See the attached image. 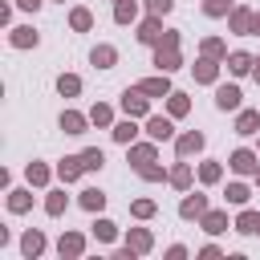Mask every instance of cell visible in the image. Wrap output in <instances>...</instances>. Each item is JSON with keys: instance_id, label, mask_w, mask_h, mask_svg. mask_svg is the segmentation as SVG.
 I'll return each mask as SVG.
<instances>
[{"instance_id": "cell-1", "label": "cell", "mask_w": 260, "mask_h": 260, "mask_svg": "<svg viewBox=\"0 0 260 260\" xmlns=\"http://www.w3.org/2000/svg\"><path fill=\"white\" fill-rule=\"evenodd\" d=\"M122 110H126V118H150V98L134 85V89L122 93Z\"/></svg>"}, {"instance_id": "cell-2", "label": "cell", "mask_w": 260, "mask_h": 260, "mask_svg": "<svg viewBox=\"0 0 260 260\" xmlns=\"http://www.w3.org/2000/svg\"><path fill=\"white\" fill-rule=\"evenodd\" d=\"M179 65H183L179 45H154V69H158V73H175Z\"/></svg>"}, {"instance_id": "cell-3", "label": "cell", "mask_w": 260, "mask_h": 260, "mask_svg": "<svg viewBox=\"0 0 260 260\" xmlns=\"http://www.w3.org/2000/svg\"><path fill=\"white\" fill-rule=\"evenodd\" d=\"M228 167H232L236 175H256V171H260V158H256V154H252L248 146H240V150H232Z\"/></svg>"}, {"instance_id": "cell-4", "label": "cell", "mask_w": 260, "mask_h": 260, "mask_svg": "<svg viewBox=\"0 0 260 260\" xmlns=\"http://www.w3.org/2000/svg\"><path fill=\"white\" fill-rule=\"evenodd\" d=\"M162 32H167V28H162V16H154V12L138 24V41H142V45H158V41H162Z\"/></svg>"}, {"instance_id": "cell-5", "label": "cell", "mask_w": 260, "mask_h": 260, "mask_svg": "<svg viewBox=\"0 0 260 260\" xmlns=\"http://www.w3.org/2000/svg\"><path fill=\"white\" fill-rule=\"evenodd\" d=\"M146 134H150L154 142H167V138H175V122L162 118V114H150V118H146Z\"/></svg>"}, {"instance_id": "cell-6", "label": "cell", "mask_w": 260, "mask_h": 260, "mask_svg": "<svg viewBox=\"0 0 260 260\" xmlns=\"http://www.w3.org/2000/svg\"><path fill=\"white\" fill-rule=\"evenodd\" d=\"M138 89H142L146 98H167V93H171V77H167V73H154V77H142V81H138Z\"/></svg>"}, {"instance_id": "cell-7", "label": "cell", "mask_w": 260, "mask_h": 260, "mask_svg": "<svg viewBox=\"0 0 260 260\" xmlns=\"http://www.w3.org/2000/svg\"><path fill=\"white\" fill-rule=\"evenodd\" d=\"M240 102H244V93H240V85H215V106L228 114V110H240Z\"/></svg>"}, {"instance_id": "cell-8", "label": "cell", "mask_w": 260, "mask_h": 260, "mask_svg": "<svg viewBox=\"0 0 260 260\" xmlns=\"http://www.w3.org/2000/svg\"><path fill=\"white\" fill-rule=\"evenodd\" d=\"M175 150H179V158H191V154H199V150H203V134H199V130H187V134H179V138H175Z\"/></svg>"}, {"instance_id": "cell-9", "label": "cell", "mask_w": 260, "mask_h": 260, "mask_svg": "<svg viewBox=\"0 0 260 260\" xmlns=\"http://www.w3.org/2000/svg\"><path fill=\"white\" fill-rule=\"evenodd\" d=\"M57 252H61V256H69V260H73V256H81V252H85V236H81V232H65V236L57 240Z\"/></svg>"}, {"instance_id": "cell-10", "label": "cell", "mask_w": 260, "mask_h": 260, "mask_svg": "<svg viewBox=\"0 0 260 260\" xmlns=\"http://www.w3.org/2000/svg\"><path fill=\"white\" fill-rule=\"evenodd\" d=\"M203 211H207V195H187L179 203V215L183 219H203Z\"/></svg>"}, {"instance_id": "cell-11", "label": "cell", "mask_w": 260, "mask_h": 260, "mask_svg": "<svg viewBox=\"0 0 260 260\" xmlns=\"http://www.w3.org/2000/svg\"><path fill=\"white\" fill-rule=\"evenodd\" d=\"M191 69H195V81H203V85H211V81L219 77V61H215V57H203V61H195Z\"/></svg>"}, {"instance_id": "cell-12", "label": "cell", "mask_w": 260, "mask_h": 260, "mask_svg": "<svg viewBox=\"0 0 260 260\" xmlns=\"http://www.w3.org/2000/svg\"><path fill=\"white\" fill-rule=\"evenodd\" d=\"M81 171H85L81 154H69V158H61V162H57V175H61V183H73V179H77Z\"/></svg>"}, {"instance_id": "cell-13", "label": "cell", "mask_w": 260, "mask_h": 260, "mask_svg": "<svg viewBox=\"0 0 260 260\" xmlns=\"http://www.w3.org/2000/svg\"><path fill=\"white\" fill-rule=\"evenodd\" d=\"M236 232H240V236H256V232H260V211L244 207V211L236 215Z\"/></svg>"}, {"instance_id": "cell-14", "label": "cell", "mask_w": 260, "mask_h": 260, "mask_svg": "<svg viewBox=\"0 0 260 260\" xmlns=\"http://www.w3.org/2000/svg\"><path fill=\"white\" fill-rule=\"evenodd\" d=\"M228 24H232V32H236V37H248V32H252V12H248V8H232Z\"/></svg>"}, {"instance_id": "cell-15", "label": "cell", "mask_w": 260, "mask_h": 260, "mask_svg": "<svg viewBox=\"0 0 260 260\" xmlns=\"http://www.w3.org/2000/svg\"><path fill=\"white\" fill-rule=\"evenodd\" d=\"M89 61H93L98 69H114V65H118V49H114V45H98V49L89 53Z\"/></svg>"}, {"instance_id": "cell-16", "label": "cell", "mask_w": 260, "mask_h": 260, "mask_svg": "<svg viewBox=\"0 0 260 260\" xmlns=\"http://www.w3.org/2000/svg\"><path fill=\"white\" fill-rule=\"evenodd\" d=\"M85 126H89L85 114H77V110H65V114H61V130H65V134H85Z\"/></svg>"}, {"instance_id": "cell-17", "label": "cell", "mask_w": 260, "mask_h": 260, "mask_svg": "<svg viewBox=\"0 0 260 260\" xmlns=\"http://www.w3.org/2000/svg\"><path fill=\"white\" fill-rule=\"evenodd\" d=\"M126 244H130V248H134L138 256L154 248V240H150V232H146V228H130V232H126Z\"/></svg>"}, {"instance_id": "cell-18", "label": "cell", "mask_w": 260, "mask_h": 260, "mask_svg": "<svg viewBox=\"0 0 260 260\" xmlns=\"http://www.w3.org/2000/svg\"><path fill=\"white\" fill-rule=\"evenodd\" d=\"M77 203H81V207H85V211H93V215H98V211H102V207H106V191H98V187H85V191H81V199H77Z\"/></svg>"}, {"instance_id": "cell-19", "label": "cell", "mask_w": 260, "mask_h": 260, "mask_svg": "<svg viewBox=\"0 0 260 260\" xmlns=\"http://www.w3.org/2000/svg\"><path fill=\"white\" fill-rule=\"evenodd\" d=\"M20 252H24L28 260L41 256V252H45V236H41V232H24V236H20Z\"/></svg>"}, {"instance_id": "cell-20", "label": "cell", "mask_w": 260, "mask_h": 260, "mask_svg": "<svg viewBox=\"0 0 260 260\" xmlns=\"http://www.w3.org/2000/svg\"><path fill=\"white\" fill-rule=\"evenodd\" d=\"M8 41H12L16 49H32V45H37L41 37L32 32V24H20V28H12V37H8Z\"/></svg>"}, {"instance_id": "cell-21", "label": "cell", "mask_w": 260, "mask_h": 260, "mask_svg": "<svg viewBox=\"0 0 260 260\" xmlns=\"http://www.w3.org/2000/svg\"><path fill=\"white\" fill-rule=\"evenodd\" d=\"M260 130V114L256 110H240V118H236V134H256Z\"/></svg>"}, {"instance_id": "cell-22", "label": "cell", "mask_w": 260, "mask_h": 260, "mask_svg": "<svg viewBox=\"0 0 260 260\" xmlns=\"http://www.w3.org/2000/svg\"><path fill=\"white\" fill-rule=\"evenodd\" d=\"M130 162H134V167H146V162H154V138H150V142H138V146H130Z\"/></svg>"}, {"instance_id": "cell-23", "label": "cell", "mask_w": 260, "mask_h": 260, "mask_svg": "<svg viewBox=\"0 0 260 260\" xmlns=\"http://www.w3.org/2000/svg\"><path fill=\"white\" fill-rule=\"evenodd\" d=\"M203 232H211V236L228 232V211H203Z\"/></svg>"}, {"instance_id": "cell-24", "label": "cell", "mask_w": 260, "mask_h": 260, "mask_svg": "<svg viewBox=\"0 0 260 260\" xmlns=\"http://www.w3.org/2000/svg\"><path fill=\"white\" fill-rule=\"evenodd\" d=\"M223 65H228V69H232L236 77H244V73H252V65H256V61H252L248 53H232V57H228Z\"/></svg>"}, {"instance_id": "cell-25", "label": "cell", "mask_w": 260, "mask_h": 260, "mask_svg": "<svg viewBox=\"0 0 260 260\" xmlns=\"http://www.w3.org/2000/svg\"><path fill=\"white\" fill-rule=\"evenodd\" d=\"M167 110H171V118H183V114L191 110V98H187V93H175V89H171V93H167Z\"/></svg>"}, {"instance_id": "cell-26", "label": "cell", "mask_w": 260, "mask_h": 260, "mask_svg": "<svg viewBox=\"0 0 260 260\" xmlns=\"http://www.w3.org/2000/svg\"><path fill=\"white\" fill-rule=\"evenodd\" d=\"M110 134H114V142H134L138 126H134V118H126V122H114V126H110Z\"/></svg>"}, {"instance_id": "cell-27", "label": "cell", "mask_w": 260, "mask_h": 260, "mask_svg": "<svg viewBox=\"0 0 260 260\" xmlns=\"http://www.w3.org/2000/svg\"><path fill=\"white\" fill-rule=\"evenodd\" d=\"M167 183H171V187H179V191H187V187H191V162H179V167L167 175Z\"/></svg>"}, {"instance_id": "cell-28", "label": "cell", "mask_w": 260, "mask_h": 260, "mask_svg": "<svg viewBox=\"0 0 260 260\" xmlns=\"http://www.w3.org/2000/svg\"><path fill=\"white\" fill-rule=\"evenodd\" d=\"M69 24H73L77 32H89V28H93V12H89V8H73V12H69Z\"/></svg>"}, {"instance_id": "cell-29", "label": "cell", "mask_w": 260, "mask_h": 260, "mask_svg": "<svg viewBox=\"0 0 260 260\" xmlns=\"http://www.w3.org/2000/svg\"><path fill=\"white\" fill-rule=\"evenodd\" d=\"M57 89H61V98H77V93H81V77L61 73V77H57Z\"/></svg>"}, {"instance_id": "cell-30", "label": "cell", "mask_w": 260, "mask_h": 260, "mask_svg": "<svg viewBox=\"0 0 260 260\" xmlns=\"http://www.w3.org/2000/svg\"><path fill=\"white\" fill-rule=\"evenodd\" d=\"M93 236H98L102 244H110V240H118V223H114V219H102V215H98V223H93Z\"/></svg>"}, {"instance_id": "cell-31", "label": "cell", "mask_w": 260, "mask_h": 260, "mask_svg": "<svg viewBox=\"0 0 260 260\" xmlns=\"http://www.w3.org/2000/svg\"><path fill=\"white\" fill-rule=\"evenodd\" d=\"M134 16H138V4H134V0H118V4H114V20H118V24H130Z\"/></svg>"}, {"instance_id": "cell-32", "label": "cell", "mask_w": 260, "mask_h": 260, "mask_svg": "<svg viewBox=\"0 0 260 260\" xmlns=\"http://www.w3.org/2000/svg\"><path fill=\"white\" fill-rule=\"evenodd\" d=\"M89 122H93V126H114V110H110L106 102H98V106L89 110Z\"/></svg>"}, {"instance_id": "cell-33", "label": "cell", "mask_w": 260, "mask_h": 260, "mask_svg": "<svg viewBox=\"0 0 260 260\" xmlns=\"http://www.w3.org/2000/svg\"><path fill=\"white\" fill-rule=\"evenodd\" d=\"M248 195H252V191H248L244 183H228V191H223V199H228V203H236V207H244V203H248Z\"/></svg>"}, {"instance_id": "cell-34", "label": "cell", "mask_w": 260, "mask_h": 260, "mask_svg": "<svg viewBox=\"0 0 260 260\" xmlns=\"http://www.w3.org/2000/svg\"><path fill=\"white\" fill-rule=\"evenodd\" d=\"M65 207H69L65 191H49V199H45V211H49V215H65Z\"/></svg>"}, {"instance_id": "cell-35", "label": "cell", "mask_w": 260, "mask_h": 260, "mask_svg": "<svg viewBox=\"0 0 260 260\" xmlns=\"http://www.w3.org/2000/svg\"><path fill=\"white\" fill-rule=\"evenodd\" d=\"M203 57H215L219 61V57H228V45L219 37H203Z\"/></svg>"}, {"instance_id": "cell-36", "label": "cell", "mask_w": 260, "mask_h": 260, "mask_svg": "<svg viewBox=\"0 0 260 260\" xmlns=\"http://www.w3.org/2000/svg\"><path fill=\"white\" fill-rule=\"evenodd\" d=\"M81 162H85V171H102L106 167V154L98 146H89V150H81Z\"/></svg>"}, {"instance_id": "cell-37", "label": "cell", "mask_w": 260, "mask_h": 260, "mask_svg": "<svg viewBox=\"0 0 260 260\" xmlns=\"http://www.w3.org/2000/svg\"><path fill=\"white\" fill-rule=\"evenodd\" d=\"M24 175H28V183H32V187H45V183H49V167H45V162H28V171H24Z\"/></svg>"}, {"instance_id": "cell-38", "label": "cell", "mask_w": 260, "mask_h": 260, "mask_svg": "<svg viewBox=\"0 0 260 260\" xmlns=\"http://www.w3.org/2000/svg\"><path fill=\"white\" fill-rule=\"evenodd\" d=\"M232 8H236L232 0H203V12L207 16H232Z\"/></svg>"}, {"instance_id": "cell-39", "label": "cell", "mask_w": 260, "mask_h": 260, "mask_svg": "<svg viewBox=\"0 0 260 260\" xmlns=\"http://www.w3.org/2000/svg\"><path fill=\"white\" fill-rule=\"evenodd\" d=\"M8 207H12V211H28V207H32V195H28V191H8Z\"/></svg>"}, {"instance_id": "cell-40", "label": "cell", "mask_w": 260, "mask_h": 260, "mask_svg": "<svg viewBox=\"0 0 260 260\" xmlns=\"http://www.w3.org/2000/svg\"><path fill=\"white\" fill-rule=\"evenodd\" d=\"M199 179H203V183H219V179H223V167H219V162H203V167H199Z\"/></svg>"}, {"instance_id": "cell-41", "label": "cell", "mask_w": 260, "mask_h": 260, "mask_svg": "<svg viewBox=\"0 0 260 260\" xmlns=\"http://www.w3.org/2000/svg\"><path fill=\"white\" fill-rule=\"evenodd\" d=\"M130 211H134V219H150V215H154V203H150V199H134Z\"/></svg>"}, {"instance_id": "cell-42", "label": "cell", "mask_w": 260, "mask_h": 260, "mask_svg": "<svg viewBox=\"0 0 260 260\" xmlns=\"http://www.w3.org/2000/svg\"><path fill=\"white\" fill-rule=\"evenodd\" d=\"M138 175H142L146 183H158V179H167V175H162V167H154V162H146V167H138Z\"/></svg>"}, {"instance_id": "cell-43", "label": "cell", "mask_w": 260, "mask_h": 260, "mask_svg": "<svg viewBox=\"0 0 260 260\" xmlns=\"http://www.w3.org/2000/svg\"><path fill=\"white\" fill-rule=\"evenodd\" d=\"M146 8H150L154 16H167V12L175 8V0H146Z\"/></svg>"}, {"instance_id": "cell-44", "label": "cell", "mask_w": 260, "mask_h": 260, "mask_svg": "<svg viewBox=\"0 0 260 260\" xmlns=\"http://www.w3.org/2000/svg\"><path fill=\"white\" fill-rule=\"evenodd\" d=\"M183 256H187L183 244H171V248H167V260H183Z\"/></svg>"}, {"instance_id": "cell-45", "label": "cell", "mask_w": 260, "mask_h": 260, "mask_svg": "<svg viewBox=\"0 0 260 260\" xmlns=\"http://www.w3.org/2000/svg\"><path fill=\"white\" fill-rule=\"evenodd\" d=\"M199 256H203V260H215V256H219V248H215V244H203V248H199Z\"/></svg>"}, {"instance_id": "cell-46", "label": "cell", "mask_w": 260, "mask_h": 260, "mask_svg": "<svg viewBox=\"0 0 260 260\" xmlns=\"http://www.w3.org/2000/svg\"><path fill=\"white\" fill-rule=\"evenodd\" d=\"M158 45H179V32H175V28H167V32H162V41H158Z\"/></svg>"}, {"instance_id": "cell-47", "label": "cell", "mask_w": 260, "mask_h": 260, "mask_svg": "<svg viewBox=\"0 0 260 260\" xmlns=\"http://www.w3.org/2000/svg\"><path fill=\"white\" fill-rule=\"evenodd\" d=\"M16 4H20L24 12H37V8H41V0H16Z\"/></svg>"}, {"instance_id": "cell-48", "label": "cell", "mask_w": 260, "mask_h": 260, "mask_svg": "<svg viewBox=\"0 0 260 260\" xmlns=\"http://www.w3.org/2000/svg\"><path fill=\"white\" fill-rule=\"evenodd\" d=\"M252 37H260V12H252Z\"/></svg>"}, {"instance_id": "cell-49", "label": "cell", "mask_w": 260, "mask_h": 260, "mask_svg": "<svg viewBox=\"0 0 260 260\" xmlns=\"http://www.w3.org/2000/svg\"><path fill=\"white\" fill-rule=\"evenodd\" d=\"M256 81H260V61H256Z\"/></svg>"}, {"instance_id": "cell-50", "label": "cell", "mask_w": 260, "mask_h": 260, "mask_svg": "<svg viewBox=\"0 0 260 260\" xmlns=\"http://www.w3.org/2000/svg\"><path fill=\"white\" fill-rule=\"evenodd\" d=\"M256 183H260V171H256Z\"/></svg>"}]
</instances>
